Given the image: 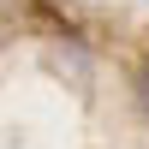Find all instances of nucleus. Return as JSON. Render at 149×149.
Here are the masks:
<instances>
[{
	"label": "nucleus",
	"instance_id": "f257e3e1",
	"mask_svg": "<svg viewBox=\"0 0 149 149\" xmlns=\"http://www.w3.org/2000/svg\"><path fill=\"white\" fill-rule=\"evenodd\" d=\"M143 95H149V60H143Z\"/></svg>",
	"mask_w": 149,
	"mask_h": 149
}]
</instances>
